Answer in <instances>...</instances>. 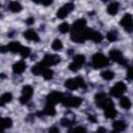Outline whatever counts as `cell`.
Returning <instances> with one entry per match:
<instances>
[{
	"mask_svg": "<svg viewBox=\"0 0 133 133\" xmlns=\"http://www.w3.org/2000/svg\"><path fill=\"white\" fill-rule=\"evenodd\" d=\"M106 37H107L108 42H110V43H114L117 41V34L115 31H108L106 34Z\"/></svg>",
	"mask_w": 133,
	"mask_h": 133,
	"instance_id": "obj_30",
	"label": "cell"
},
{
	"mask_svg": "<svg viewBox=\"0 0 133 133\" xmlns=\"http://www.w3.org/2000/svg\"><path fill=\"white\" fill-rule=\"evenodd\" d=\"M62 47H63V45H62V43H61L60 39L56 38V39L53 41V43H52V49H53V50H55V51H60V50L62 49Z\"/></svg>",
	"mask_w": 133,
	"mask_h": 133,
	"instance_id": "obj_31",
	"label": "cell"
},
{
	"mask_svg": "<svg viewBox=\"0 0 133 133\" xmlns=\"http://www.w3.org/2000/svg\"><path fill=\"white\" fill-rule=\"evenodd\" d=\"M46 68H48V66H47L43 61H41V62H38V63H36L35 65L32 66L31 72H32L33 75H35V76H39V75L43 74V72H44V70H45Z\"/></svg>",
	"mask_w": 133,
	"mask_h": 133,
	"instance_id": "obj_18",
	"label": "cell"
},
{
	"mask_svg": "<svg viewBox=\"0 0 133 133\" xmlns=\"http://www.w3.org/2000/svg\"><path fill=\"white\" fill-rule=\"evenodd\" d=\"M34 23V19H33V17H30V18H28L27 20H26V24L27 25H32Z\"/></svg>",
	"mask_w": 133,
	"mask_h": 133,
	"instance_id": "obj_38",
	"label": "cell"
},
{
	"mask_svg": "<svg viewBox=\"0 0 133 133\" xmlns=\"http://www.w3.org/2000/svg\"><path fill=\"white\" fill-rule=\"evenodd\" d=\"M23 36L27 39V41H31V42H38L39 37L38 34L33 30V29H28L23 33Z\"/></svg>",
	"mask_w": 133,
	"mask_h": 133,
	"instance_id": "obj_16",
	"label": "cell"
},
{
	"mask_svg": "<svg viewBox=\"0 0 133 133\" xmlns=\"http://www.w3.org/2000/svg\"><path fill=\"white\" fill-rule=\"evenodd\" d=\"M88 119L90 121V122H92V123H95L97 119H96V117L94 116V115H88Z\"/></svg>",
	"mask_w": 133,
	"mask_h": 133,
	"instance_id": "obj_39",
	"label": "cell"
},
{
	"mask_svg": "<svg viewBox=\"0 0 133 133\" xmlns=\"http://www.w3.org/2000/svg\"><path fill=\"white\" fill-rule=\"evenodd\" d=\"M49 132H59V130H58V128H50Z\"/></svg>",
	"mask_w": 133,
	"mask_h": 133,
	"instance_id": "obj_40",
	"label": "cell"
},
{
	"mask_svg": "<svg viewBox=\"0 0 133 133\" xmlns=\"http://www.w3.org/2000/svg\"><path fill=\"white\" fill-rule=\"evenodd\" d=\"M65 107H73V108H77L81 105L82 103V99L79 98V97H72V96H69V97H64L62 102H61Z\"/></svg>",
	"mask_w": 133,
	"mask_h": 133,
	"instance_id": "obj_7",
	"label": "cell"
},
{
	"mask_svg": "<svg viewBox=\"0 0 133 133\" xmlns=\"http://www.w3.org/2000/svg\"><path fill=\"white\" fill-rule=\"evenodd\" d=\"M102 1H103V2H107L108 0H102Z\"/></svg>",
	"mask_w": 133,
	"mask_h": 133,
	"instance_id": "obj_42",
	"label": "cell"
},
{
	"mask_svg": "<svg viewBox=\"0 0 133 133\" xmlns=\"http://www.w3.org/2000/svg\"><path fill=\"white\" fill-rule=\"evenodd\" d=\"M43 111H44V113L46 115H49V116H54L56 114V110L54 108V105L53 104H49V103H47V105L45 106Z\"/></svg>",
	"mask_w": 133,
	"mask_h": 133,
	"instance_id": "obj_22",
	"label": "cell"
},
{
	"mask_svg": "<svg viewBox=\"0 0 133 133\" xmlns=\"http://www.w3.org/2000/svg\"><path fill=\"white\" fill-rule=\"evenodd\" d=\"M32 95H33V88H32V86H30V85L23 86V88H22V95H21V97L19 99L20 100V103L21 104H27L29 102V100L31 99Z\"/></svg>",
	"mask_w": 133,
	"mask_h": 133,
	"instance_id": "obj_9",
	"label": "cell"
},
{
	"mask_svg": "<svg viewBox=\"0 0 133 133\" xmlns=\"http://www.w3.org/2000/svg\"><path fill=\"white\" fill-rule=\"evenodd\" d=\"M84 27H86V20L85 19H79L73 23L71 29H81Z\"/></svg>",
	"mask_w": 133,
	"mask_h": 133,
	"instance_id": "obj_24",
	"label": "cell"
},
{
	"mask_svg": "<svg viewBox=\"0 0 133 133\" xmlns=\"http://www.w3.org/2000/svg\"><path fill=\"white\" fill-rule=\"evenodd\" d=\"M103 110H104V115L106 118H114L117 114V111L114 108V105L112 102L110 104H108L106 107H104Z\"/></svg>",
	"mask_w": 133,
	"mask_h": 133,
	"instance_id": "obj_15",
	"label": "cell"
},
{
	"mask_svg": "<svg viewBox=\"0 0 133 133\" xmlns=\"http://www.w3.org/2000/svg\"><path fill=\"white\" fill-rule=\"evenodd\" d=\"M119 105L122 108L124 109H129L131 107V101L128 97H121V100H119Z\"/></svg>",
	"mask_w": 133,
	"mask_h": 133,
	"instance_id": "obj_26",
	"label": "cell"
},
{
	"mask_svg": "<svg viewBox=\"0 0 133 133\" xmlns=\"http://www.w3.org/2000/svg\"><path fill=\"white\" fill-rule=\"evenodd\" d=\"M71 132H86V129L83 128V127H76L72 130H70Z\"/></svg>",
	"mask_w": 133,
	"mask_h": 133,
	"instance_id": "obj_37",
	"label": "cell"
},
{
	"mask_svg": "<svg viewBox=\"0 0 133 133\" xmlns=\"http://www.w3.org/2000/svg\"><path fill=\"white\" fill-rule=\"evenodd\" d=\"M84 62H85V56L82 54H77L73 57V61L69 64V69L72 72H77L81 69Z\"/></svg>",
	"mask_w": 133,
	"mask_h": 133,
	"instance_id": "obj_4",
	"label": "cell"
},
{
	"mask_svg": "<svg viewBox=\"0 0 133 133\" xmlns=\"http://www.w3.org/2000/svg\"><path fill=\"white\" fill-rule=\"evenodd\" d=\"M74 8H75V6H74L73 3H71V2L65 3V4H63V5L57 10L56 17H57L58 19H64V18H66V17L74 10Z\"/></svg>",
	"mask_w": 133,
	"mask_h": 133,
	"instance_id": "obj_6",
	"label": "cell"
},
{
	"mask_svg": "<svg viewBox=\"0 0 133 133\" xmlns=\"http://www.w3.org/2000/svg\"><path fill=\"white\" fill-rule=\"evenodd\" d=\"M126 90H127V85L124 82L118 81L110 88V95L115 98H121L126 92Z\"/></svg>",
	"mask_w": 133,
	"mask_h": 133,
	"instance_id": "obj_5",
	"label": "cell"
},
{
	"mask_svg": "<svg viewBox=\"0 0 133 133\" xmlns=\"http://www.w3.org/2000/svg\"><path fill=\"white\" fill-rule=\"evenodd\" d=\"M112 128L116 132H123V131H125L127 129V124L125 122H123V121H116V122H113Z\"/></svg>",
	"mask_w": 133,
	"mask_h": 133,
	"instance_id": "obj_20",
	"label": "cell"
},
{
	"mask_svg": "<svg viewBox=\"0 0 133 133\" xmlns=\"http://www.w3.org/2000/svg\"><path fill=\"white\" fill-rule=\"evenodd\" d=\"M8 8L12 12H20L22 10V5L18 1H11L9 3V5H8Z\"/></svg>",
	"mask_w": 133,
	"mask_h": 133,
	"instance_id": "obj_23",
	"label": "cell"
},
{
	"mask_svg": "<svg viewBox=\"0 0 133 133\" xmlns=\"http://www.w3.org/2000/svg\"><path fill=\"white\" fill-rule=\"evenodd\" d=\"M70 29H71V28H70V25H69V23H66V22H63V23H61V24L58 26V30H59L61 33H66Z\"/></svg>",
	"mask_w": 133,
	"mask_h": 133,
	"instance_id": "obj_32",
	"label": "cell"
},
{
	"mask_svg": "<svg viewBox=\"0 0 133 133\" xmlns=\"http://www.w3.org/2000/svg\"><path fill=\"white\" fill-rule=\"evenodd\" d=\"M12 126V119L10 117H3L2 118V127L3 129H9Z\"/></svg>",
	"mask_w": 133,
	"mask_h": 133,
	"instance_id": "obj_29",
	"label": "cell"
},
{
	"mask_svg": "<svg viewBox=\"0 0 133 133\" xmlns=\"http://www.w3.org/2000/svg\"><path fill=\"white\" fill-rule=\"evenodd\" d=\"M64 86L70 90H75L77 88H86V83L83 78L76 77V78H70L64 82Z\"/></svg>",
	"mask_w": 133,
	"mask_h": 133,
	"instance_id": "obj_2",
	"label": "cell"
},
{
	"mask_svg": "<svg viewBox=\"0 0 133 133\" xmlns=\"http://www.w3.org/2000/svg\"><path fill=\"white\" fill-rule=\"evenodd\" d=\"M112 101L104 94V92H98L96 96H95V103H96V105L98 106V107H100V108H104V107H106L108 104H110Z\"/></svg>",
	"mask_w": 133,
	"mask_h": 133,
	"instance_id": "obj_10",
	"label": "cell"
},
{
	"mask_svg": "<svg viewBox=\"0 0 133 133\" xmlns=\"http://www.w3.org/2000/svg\"><path fill=\"white\" fill-rule=\"evenodd\" d=\"M119 24L127 32H132L133 31V18L130 14H125L123 16V18L121 19Z\"/></svg>",
	"mask_w": 133,
	"mask_h": 133,
	"instance_id": "obj_8",
	"label": "cell"
},
{
	"mask_svg": "<svg viewBox=\"0 0 133 133\" xmlns=\"http://www.w3.org/2000/svg\"><path fill=\"white\" fill-rule=\"evenodd\" d=\"M26 70V63L23 60H19L12 64V72L15 74H22Z\"/></svg>",
	"mask_w": 133,
	"mask_h": 133,
	"instance_id": "obj_17",
	"label": "cell"
},
{
	"mask_svg": "<svg viewBox=\"0 0 133 133\" xmlns=\"http://www.w3.org/2000/svg\"><path fill=\"white\" fill-rule=\"evenodd\" d=\"M97 131H98V132H106V130H105L104 128H98Z\"/></svg>",
	"mask_w": 133,
	"mask_h": 133,
	"instance_id": "obj_41",
	"label": "cell"
},
{
	"mask_svg": "<svg viewBox=\"0 0 133 133\" xmlns=\"http://www.w3.org/2000/svg\"><path fill=\"white\" fill-rule=\"evenodd\" d=\"M30 48L29 47H22L21 51H20V55L23 57V58H26L30 55Z\"/></svg>",
	"mask_w": 133,
	"mask_h": 133,
	"instance_id": "obj_33",
	"label": "cell"
},
{
	"mask_svg": "<svg viewBox=\"0 0 133 133\" xmlns=\"http://www.w3.org/2000/svg\"><path fill=\"white\" fill-rule=\"evenodd\" d=\"M34 3H38V4H42L44 6H49L53 3V0H32Z\"/></svg>",
	"mask_w": 133,
	"mask_h": 133,
	"instance_id": "obj_35",
	"label": "cell"
},
{
	"mask_svg": "<svg viewBox=\"0 0 133 133\" xmlns=\"http://www.w3.org/2000/svg\"><path fill=\"white\" fill-rule=\"evenodd\" d=\"M91 62H92V66L95 69H102L109 64V59L104 54L98 52V53L94 54V56L91 58Z\"/></svg>",
	"mask_w": 133,
	"mask_h": 133,
	"instance_id": "obj_3",
	"label": "cell"
},
{
	"mask_svg": "<svg viewBox=\"0 0 133 133\" xmlns=\"http://www.w3.org/2000/svg\"><path fill=\"white\" fill-rule=\"evenodd\" d=\"M87 39H90L94 43L96 44H99L103 41V35L97 31V30H94V29H90L88 28V33H87Z\"/></svg>",
	"mask_w": 133,
	"mask_h": 133,
	"instance_id": "obj_14",
	"label": "cell"
},
{
	"mask_svg": "<svg viewBox=\"0 0 133 133\" xmlns=\"http://www.w3.org/2000/svg\"><path fill=\"white\" fill-rule=\"evenodd\" d=\"M109 58H110L112 61L117 62V63H119V64H122V65H125V64L127 63L126 59H125L124 56H123V53H122L119 50H117V49H112V50L109 52Z\"/></svg>",
	"mask_w": 133,
	"mask_h": 133,
	"instance_id": "obj_12",
	"label": "cell"
},
{
	"mask_svg": "<svg viewBox=\"0 0 133 133\" xmlns=\"http://www.w3.org/2000/svg\"><path fill=\"white\" fill-rule=\"evenodd\" d=\"M101 77L106 81H110V80H112L114 78V73L112 71H110V70H106V71L101 73Z\"/></svg>",
	"mask_w": 133,
	"mask_h": 133,
	"instance_id": "obj_27",
	"label": "cell"
},
{
	"mask_svg": "<svg viewBox=\"0 0 133 133\" xmlns=\"http://www.w3.org/2000/svg\"><path fill=\"white\" fill-rule=\"evenodd\" d=\"M22 47H23V46H22L19 42H10V43L7 45L8 51L11 52V53H20Z\"/></svg>",
	"mask_w": 133,
	"mask_h": 133,
	"instance_id": "obj_19",
	"label": "cell"
},
{
	"mask_svg": "<svg viewBox=\"0 0 133 133\" xmlns=\"http://www.w3.org/2000/svg\"><path fill=\"white\" fill-rule=\"evenodd\" d=\"M12 100V95L11 92H4L1 98H0V102H1V106H4L6 103H9Z\"/></svg>",
	"mask_w": 133,
	"mask_h": 133,
	"instance_id": "obj_25",
	"label": "cell"
},
{
	"mask_svg": "<svg viewBox=\"0 0 133 133\" xmlns=\"http://www.w3.org/2000/svg\"><path fill=\"white\" fill-rule=\"evenodd\" d=\"M42 76H43L44 79H46V80H51V79L53 78V76H54V72H53V70H51L50 68H46V69L44 70Z\"/></svg>",
	"mask_w": 133,
	"mask_h": 133,
	"instance_id": "obj_28",
	"label": "cell"
},
{
	"mask_svg": "<svg viewBox=\"0 0 133 133\" xmlns=\"http://www.w3.org/2000/svg\"><path fill=\"white\" fill-rule=\"evenodd\" d=\"M63 98H64V96H63L60 91H55V90H54V91H51L50 94L47 95L46 100H47V103L55 105V104L61 103L62 100H63Z\"/></svg>",
	"mask_w": 133,
	"mask_h": 133,
	"instance_id": "obj_11",
	"label": "cell"
},
{
	"mask_svg": "<svg viewBox=\"0 0 133 133\" xmlns=\"http://www.w3.org/2000/svg\"><path fill=\"white\" fill-rule=\"evenodd\" d=\"M118 8H119V4L117 2H111L107 6V12L111 16H114L118 12Z\"/></svg>",
	"mask_w": 133,
	"mask_h": 133,
	"instance_id": "obj_21",
	"label": "cell"
},
{
	"mask_svg": "<svg viewBox=\"0 0 133 133\" xmlns=\"http://www.w3.org/2000/svg\"><path fill=\"white\" fill-rule=\"evenodd\" d=\"M88 28L84 27L81 29H71V39L77 44H82L87 39Z\"/></svg>",
	"mask_w": 133,
	"mask_h": 133,
	"instance_id": "obj_1",
	"label": "cell"
},
{
	"mask_svg": "<svg viewBox=\"0 0 133 133\" xmlns=\"http://www.w3.org/2000/svg\"><path fill=\"white\" fill-rule=\"evenodd\" d=\"M60 124H61L62 127H70V126H72V125L74 124V122H73V121H70L68 117H63V118L60 121Z\"/></svg>",
	"mask_w": 133,
	"mask_h": 133,
	"instance_id": "obj_34",
	"label": "cell"
},
{
	"mask_svg": "<svg viewBox=\"0 0 133 133\" xmlns=\"http://www.w3.org/2000/svg\"><path fill=\"white\" fill-rule=\"evenodd\" d=\"M127 78L131 81H133V66H129L127 71Z\"/></svg>",
	"mask_w": 133,
	"mask_h": 133,
	"instance_id": "obj_36",
	"label": "cell"
},
{
	"mask_svg": "<svg viewBox=\"0 0 133 133\" xmlns=\"http://www.w3.org/2000/svg\"><path fill=\"white\" fill-rule=\"evenodd\" d=\"M42 61L47 66H51V65H54V64H57L58 62H60V57L55 54H46Z\"/></svg>",
	"mask_w": 133,
	"mask_h": 133,
	"instance_id": "obj_13",
	"label": "cell"
}]
</instances>
